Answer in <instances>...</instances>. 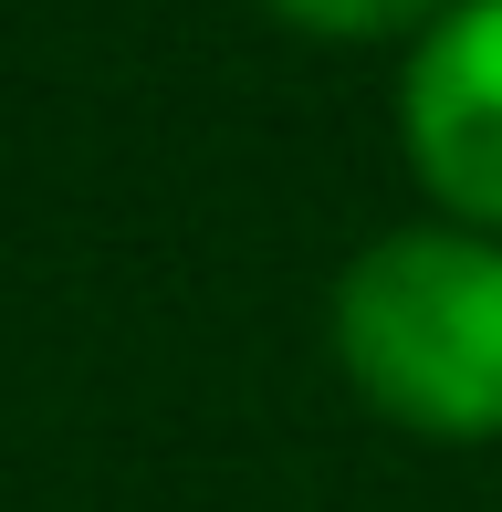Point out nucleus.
<instances>
[{"label": "nucleus", "instance_id": "f257e3e1", "mask_svg": "<svg viewBox=\"0 0 502 512\" xmlns=\"http://www.w3.org/2000/svg\"><path fill=\"white\" fill-rule=\"evenodd\" d=\"M335 366L408 439H502V241L461 220L367 241L335 283Z\"/></svg>", "mask_w": 502, "mask_h": 512}, {"label": "nucleus", "instance_id": "f03ea898", "mask_svg": "<svg viewBox=\"0 0 502 512\" xmlns=\"http://www.w3.org/2000/svg\"><path fill=\"white\" fill-rule=\"evenodd\" d=\"M398 136L419 189L461 230L502 241V0H461L419 32L398 74Z\"/></svg>", "mask_w": 502, "mask_h": 512}, {"label": "nucleus", "instance_id": "7ed1b4c3", "mask_svg": "<svg viewBox=\"0 0 502 512\" xmlns=\"http://www.w3.org/2000/svg\"><path fill=\"white\" fill-rule=\"evenodd\" d=\"M272 11L314 42H398V32H429L440 11H461V0H272Z\"/></svg>", "mask_w": 502, "mask_h": 512}]
</instances>
